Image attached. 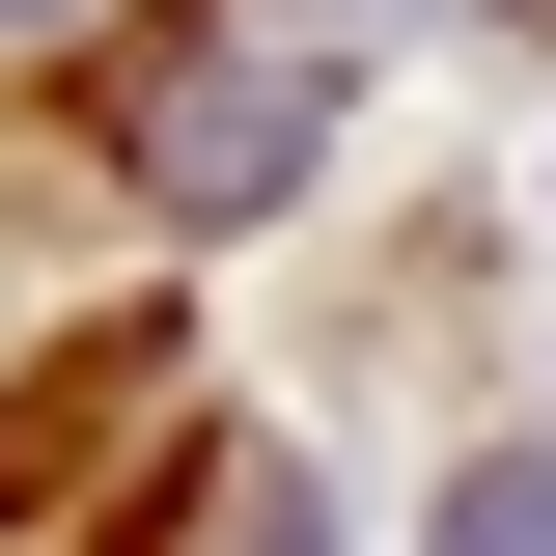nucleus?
Returning <instances> with one entry per match:
<instances>
[{
  "mask_svg": "<svg viewBox=\"0 0 556 556\" xmlns=\"http://www.w3.org/2000/svg\"><path fill=\"white\" fill-rule=\"evenodd\" d=\"M112 139H139V195H195V223H251V195H306V139H334V56L306 28H167V56L112 84Z\"/></svg>",
  "mask_w": 556,
  "mask_h": 556,
  "instance_id": "obj_1",
  "label": "nucleus"
},
{
  "mask_svg": "<svg viewBox=\"0 0 556 556\" xmlns=\"http://www.w3.org/2000/svg\"><path fill=\"white\" fill-rule=\"evenodd\" d=\"M167 556H334V501L278 473V445H223V473H195V529H167Z\"/></svg>",
  "mask_w": 556,
  "mask_h": 556,
  "instance_id": "obj_2",
  "label": "nucleus"
},
{
  "mask_svg": "<svg viewBox=\"0 0 556 556\" xmlns=\"http://www.w3.org/2000/svg\"><path fill=\"white\" fill-rule=\"evenodd\" d=\"M445 556H556V445H501V473H445Z\"/></svg>",
  "mask_w": 556,
  "mask_h": 556,
  "instance_id": "obj_3",
  "label": "nucleus"
},
{
  "mask_svg": "<svg viewBox=\"0 0 556 556\" xmlns=\"http://www.w3.org/2000/svg\"><path fill=\"white\" fill-rule=\"evenodd\" d=\"M56 28H84V0H0V56H56Z\"/></svg>",
  "mask_w": 556,
  "mask_h": 556,
  "instance_id": "obj_4",
  "label": "nucleus"
}]
</instances>
